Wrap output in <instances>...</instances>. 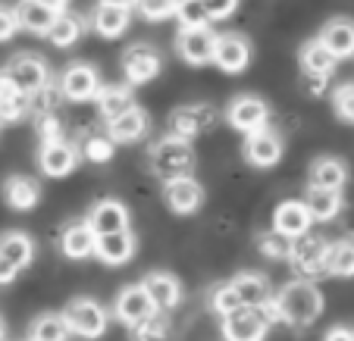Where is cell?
I'll list each match as a JSON object with an SVG mask.
<instances>
[{"label": "cell", "instance_id": "obj_1", "mask_svg": "<svg viewBox=\"0 0 354 341\" xmlns=\"http://www.w3.org/2000/svg\"><path fill=\"white\" fill-rule=\"evenodd\" d=\"M273 304H276V313H279V322H288V326H310L323 313L320 288L308 279L288 282L273 298Z\"/></svg>", "mask_w": 354, "mask_h": 341}, {"label": "cell", "instance_id": "obj_2", "mask_svg": "<svg viewBox=\"0 0 354 341\" xmlns=\"http://www.w3.org/2000/svg\"><path fill=\"white\" fill-rule=\"evenodd\" d=\"M192 166H194V150L179 135H167V138L157 141L154 150H151V169H154V175H160L163 182L188 175Z\"/></svg>", "mask_w": 354, "mask_h": 341}, {"label": "cell", "instance_id": "obj_3", "mask_svg": "<svg viewBox=\"0 0 354 341\" xmlns=\"http://www.w3.org/2000/svg\"><path fill=\"white\" fill-rule=\"evenodd\" d=\"M63 320H66L69 332L79 335V338H100L107 332V310L97 301H91V298L69 301V307L63 310Z\"/></svg>", "mask_w": 354, "mask_h": 341}, {"label": "cell", "instance_id": "obj_4", "mask_svg": "<svg viewBox=\"0 0 354 341\" xmlns=\"http://www.w3.org/2000/svg\"><path fill=\"white\" fill-rule=\"evenodd\" d=\"M270 316L263 307H241L235 313L223 316V338L226 341H263L270 332Z\"/></svg>", "mask_w": 354, "mask_h": 341}, {"label": "cell", "instance_id": "obj_5", "mask_svg": "<svg viewBox=\"0 0 354 341\" xmlns=\"http://www.w3.org/2000/svg\"><path fill=\"white\" fill-rule=\"evenodd\" d=\"M326 251H329V241L320 238V235H298L292 238V254L288 260L295 263L301 275H323L326 273Z\"/></svg>", "mask_w": 354, "mask_h": 341}, {"label": "cell", "instance_id": "obj_6", "mask_svg": "<svg viewBox=\"0 0 354 341\" xmlns=\"http://www.w3.org/2000/svg\"><path fill=\"white\" fill-rule=\"evenodd\" d=\"M3 75H7V81L16 88V91L32 97L35 91H41V88L47 85V63L35 54H19L7 69H3Z\"/></svg>", "mask_w": 354, "mask_h": 341}, {"label": "cell", "instance_id": "obj_7", "mask_svg": "<svg viewBox=\"0 0 354 341\" xmlns=\"http://www.w3.org/2000/svg\"><path fill=\"white\" fill-rule=\"evenodd\" d=\"M226 119L232 128L251 135V132H257V128L270 126V107L261 101V97H254V94H239V97L229 104Z\"/></svg>", "mask_w": 354, "mask_h": 341}, {"label": "cell", "instance_id": "obj_8", "mask_svg": "<svg viewBox=\"0 0 354 341\" xmlns=\"http://www.w3.org/2000/svg\"><path fill=\"white\" fill-rule=\"evenodd\" d=\"M282 150H286V144H282V135L273 132V128H257V132H251L245 138V160L251 163V166L257 169H270L276 166V163L282 160Z\"/></svg>", "mask_w": 354, "mask_h": 341}, {"label": "cell", "instance_id": "obj_9", "mask_svg": "<svg viewBox=\"0 0 354 341\" xmlns=\"http://www.w3.org/2000/svg\"><path fill=\"white\" fill-rule=\"evenodd\" d=\"M75 163H79V150H75L69 141H63V138L41 141L38 166H41L44 175H50V179H63V175H69L75 169Z\"/></svg>", "mask_w": 354, "mask_h": 341}, {"label": "cell", "instance_id": "obj_10", "mask_svg": "<svg viewBox=\"0 0 354 341\" xmlns=\"http://www.w3.org/2000/svg\"><path fill=\"white\" fill-rule=\"evenodd\" d=\"M100 91V75L94 66H88V63H73V66L66 69V72L60 75V94L66 97V101H94Z\"/></svg>", "mask_w": 354, "mask_h": 341}, {"label": "cell", "instance_id": "obj_11", "mask_svg": "<svg viewBox=\"0 0 354 341\" xmlns=\"http://www.w3.org/2000/svg\"><path fill=\"white\" fill-rule=\"evenodd\" d=\"M169 126H173V135L192 141V138H198V135L210 132V128L216 126V110L210 107V104H188V107L176 110Z\"/></svg>", "mask_w": 354, "mask_h": 341}, {"label": "cell", "instance_id": "obj_12", "mask_svg": "<svg viewBox=\"0 0 354 341\" xmlns=\"http://www.w3.org/2000/svg\"><path fill=\"white\" fill-rule=\"evenodd\" d=\"M113 313L116 320L122 322V326H141L145 320H151V316L157 313L154 304H151V298H147V291L141 285H126L116 295V304H113Z\"/></svg>", "mask_w": 354, "mask_h": 341}, {"label": "cell", "instance_id": "obj_13", "mask_svg": "<svg viewBox=\"0 0 354 341\" xmlns=\"http://www.w3.org/2000/svg\"><path fill=\"white\" fill-rule=\"evenodd\" d=\"M160 54H157L151 44H132L122 54V72L132 85H147L151 79L160 75Z\"/></svg>", "mask_w": 354, "mask_h": 341}, {"label": "cell", "instance_id": "obj_14", "mask_svg": "<svg viewBox=\"0 0 354 341\" xmlns=\"http://www.w3.org/2000/svg\"><path fill=\"white\" fill-rule=\"evenodd\" d=\"M214 47H216V35L207 26L201 28H182L179 38H176V50L185 63L192 66H204V63L214 60Z\"/></svg>", "mask_w": 354, "mask_h": 341}, {"label": "cell", "instance_id": "obj_15", "mask_svg": "<svg viewBox=\"0 0 354 341\" xmlns=\"http://www.w3.org/2000/svg\"><path fill=\"white\" fill-rule=\"evenodd\" d=\"M223 72L239 75L248 69L251 63V44L241 35H216V47H214V60Z\"/></svg>", "mask_w": 354, "mask_h": 341}, {"label": "cell", "instance_id": "obj_16", "mask_svg": "<svg viewBox=\"0 0 354 341\" xmlns=\"http://www.w3.org/2000/svg\"><path fill=\"white\" fill-rule=\"evenodd\" d=\"M167 204L173 213L188 216L204 204V188H201L198 179L192 175H179V179H169L167 182Z\"/></svg>", "mask_w": 354, "mask_h": 341}, {"label": "cell", "instance_id": "obj_17", "mask_svg": "<svg viewBox=\"0 0 354 341\" xmlns=\"http://www.w3.org/2000/svg\"><path fill=\"white\" fill-rule=\"evenodd\" d=\"M88 226L94 228V235H110V232H122V228H129L126 204L113 201V197L97 201L91 207V213H88Z\"/></svg>", "mask_w": 354, "mask_h": 341}, {"label": "cell", "instance_id": "obj_18", "mask_svg": "<svg viewBox=\"0 0 354 341\" xmlns=\"http://www.w3.org/2000/svg\"><path fill=\"white\" fill-rule=\"evenodd\" d=\"M310 213H308V204L304 201H282L273 213V228L282 232L286 238H298V235H308L310 232Z\"/></svg>", "mask_w": 354, "mask_h": 341}, {"label": "cell", "instance_id": "obj_19", "mask_svg": "<svg viewBox=\"0 0 354 341\" xmlns=\"http://www.w3.org/2000/svg\"><path fill=\"white\" fill-rule=\"evenodd\" d=\"M94 254L107 266H122L135 257V238L129 228L122 232H110V235H97V244H94Z\"/></svg>", "mask_w": 354, "mask_h": 341}, {"label": "cell", "instance_id": "obj_20", "mask_svg": "<svg viewBox=\"0 0 354 341\" xmlns=\"http://www.w3.org/2000/svg\"><path fill=\"white\" fill-rule=\"evenodd\" d=\"M320 44L326 47L335 60H348L354 57V22L351 19H333L323 26Z\"/></svg>", "mask_w": 354, "mask_h": 341}, {"label": "cell", "instance_id": "obj_21", "mask_svg": "<svg viewBox=\"0 0 354 341\" xmlns=\"http://www.w3.org/2000/svg\"><path fill=\"white\" fill-rule=\"evenodd\" d=\"M229 285L235 288L241 307H263L267 301H273V288H270L267 275H261V273H241Z\"/></svg>", "mask_w": 354, "mask_h": 341}, {"label": "cell", "instance_id": "obj_22", "mask_svg": "<svg viewBox=\"0 0 354 341\" xmlns=\"http://www.w3.org/2000/svg\"><path fill=\"white\" fill-rule=\"evenodd\" d=\"M141 288L147 291V298H151L154 310H173L176 304H179V298H182L179 282H176L169 273H147L145 282H141Z\"/></svg>", "mask_w": 354, "mask_h": 341}, {"label": "cell", "instance_id": "obj_23", "mask_svg": "<svg viewBox=\"0 0 354 341\" xmlns=\"http://www.w3.org/2000/svg\"><path fill=\"white\" fill-rule=\"evenodd\" d=\"M107 126H110V141H113V144H135V141H141L147 132V113L141 107H132L122 116L110 119Z\"/></svg>", "mask_w": 354, "mask_h": 341}, {"label": "cell", "instance_id": "obj_24", "mask_svg": "<svg viewBox=\"0 0 354 341\" xmlns=\"http://www.w3.org/2000/svg\"><path fill=\"white\" fill-rule=\"evenodd\" d=\"M13 13H16L19 28H26L32 35H47V28L54 26V19H57V10H50L41 0H19Z\"/></svg>", "mask_w": 354, "mask_h": 341}, {"label": "cell", "instance_id": "obj_25", "mask_svg": "<svg viewBox=\"0 0 354 341\" xmlns=\"http://www.w3.org/2000/svg\"><path fill=\"white\" fill-rule=\"evenodd\" d=\"M94 244H97V235L88 222H73V226L63 228L60 248L69 260H85V257L94 254Z\"/></svg>", "mask_w": 354, "mask_h": 341}, {"label": "cell", "instance_id": "obj_26", "mask_svg": "<svg viewBox=\"0 0 354 341\" xmlns=\"http://www.w3.org/2000/svg\"><path fill=\"white\" fill-rule=\"evenodd\" d=\"M335 63H339V60H335L326 47L320 44V38L308 41V44L301 47V69H304V72H308L314 81L329 79V75L335 72Z\"/></svg>", "mask_w": 354, "mask_h": 341}, {"label": "cell", "instance_id": "obj_27", "mask_svg": "<svg viewBox=\"0 0 354 341\" xmlns=\"http://www.w3.org/2000/svg\"><path fill=\"white\" fill-rule=\"evenodd\" d=\"M308 182H310V188H333V191H342V185L348 182V166L339 157H320V160L310 163Z\"/></svg>", "mask_w": 354, "mask_h": 341}, {"label": "cell", "instance_id": "obj_28", "mask_svg": "<svg viewBox=\"0 0 354 341\" xmlns=\"http://www.w3.org/2000/svg\"><path fill=\"white\" fill-rule=\"evenodd\" d=\"M0 257L13 269H26L35 257V241L26 232H7L0 235Z\"/></svg>", "mask_w": 354, "mask_h": 341}, {"label": "cell", "instance_id": "obj_29", "mask_svg": "<svg viewBox=\"0 0 354 341\" xmlns=\"http://www.w3.org/2000/svg\"><path fill=\"white\" fill-rule=\"evenodd\" d=\"M3 197L13 210H32L41 201V185L28 175H10L3 185Z\"/></svg>", "mask_w": 354, "mask_h": 341}, {"label": "cell", "instance_id": "obj_30", "mask_svg": "<svg viewBox=\"0 0 354 341\" xmlns=\"http://www.w3.org/2000/svg\"><path fill=\"white\" fill-rule=\"evenodd\" d=\"M97 110H100V116L104 119H116V116H122L126 110H132L135 107V101H132V91H129L126 85H107V88H100L97 91Z\"/></svg>", "mask_w": 354, "mask_h": 341}, {"label": "cell", "instance_id": "obj_31", "mask_svg": "<svg viewBox=\"0 0 354 341\" xmlns=\"http://www.w3.org/2000/svg\"><path fill=\"white\" fill-rule=\"evenodd\" d=\"M304 204H308L310 220L333 222L335 216H339V210H342V194L333 191V188H310V194H308V201Z\"/></svg>", "mask_w": 354, "mask_h": 341}, {"label": "cell", "instance_id": "obj_32", "mask_svg": "<svg viewBox=\"0 0 354 341\" xmlns=\"http://www.w3.org/2000/svg\"><path fill=\"white\" fill-rule=\"evenodd\" d=\"M129 28V7H110V3H100L94 10V32L100 38H120Z\"/></svg>", "mask_w": 354, "mask_h": 341}, {"label": "cell", "instance_id": "obj_33", "mask_svg": "<svg viewBox=\"0 0 354 341\" xmlns=\"http://www.w3.org/2000/svg\"><path fill=\"white\" fill-rule=\"evenodd\" d=\"M69 326L63 320V313H41L38 320L32 322V332H28V341H69Z\"/></svg>", "mask_w": 354, "mask_h": 341}, {"label": "cell", "instance_id": "obj_34", "mask_svg": "<svg viewBox=\"0 0 354 341\" xmlns=\"http://www.w3.org/2000/svg\"><path fill=\"white\" fill-rule=\"evenodd\" d=\"M326 273L339 275V279H351L354 275V241H335V244H329Z\"/></svg>", "mask_w": 354, "mask_h": 341}, {"label": "cell", "instance_id": "obj_35", "mask_svg": "<svg viewBox=\"0 0 354 341\" xmlns=\"http://www.w3.org/2000/svg\"><path fill=\"white\" fill-rule=\"evenodd\" d=\"M28 113V97L22 91H16L13 85L3 75V85H0V122H19Z\"/></svg>", "mask_w": 354, "mask_h": 341}, {"label": "cell", "instance_id": "obj_36", "mask_svg": "<svg viewBox=\"0 0 354 341\" xmlns=\"http://www.w3.org/2000/svg\"><path fill=\"white\" fill-rule=\"evenodd\" d=\"M82 35V22L69 13H57L54 26L47 28V38L54 41V47H73Z\"/></svg>", "mask_w": 354, "mask_h": 341}, {"label": "cell", "instance_id": "obj_37", "mask_svg": "<svg viewBox=\"0 0 354 341\" xmlns=\"http://www.w3.org/2000/svg\"><path fill=\"white\" fill-rule=\"evenodd\" d=\"M176 19H179L182 28H201L207 26L210 16L204 10V0H176Z\"/></svg>", "mask_w": 354, "mask_h": 341}, {"label": "cell", "instance_id": "obj_38", "mask_svg": "<svg viewBox=\"0 0 354 341\" xmlns=\"http://www.w3.org/2000/svg\"><path fill=\"white\" fill-rule=\"evenodd\" d=\"M257 248H261V254H267L270 260H288V254H292V238H286L282 232H263L261 238H257Z\"/></svg>", "mask_w": 354, "mask_h": 341}, {"label": "cell", "instance_id": "obj_39", "mask_svg": "<svg viewBox=\"0 0 354 341\" xmlns=\"http://www.w3.org/2000/svg\"><path fill=\"white\" fill-rule=\"evenodd\" d=\"M132 7L138 10L147 22H163L176 13V0H132Z\"/></svg>", "mask_w": 354, "mask_h": 341}, {"label": "cell", "instance_id": "obj_40", "mask_svg": "<svg viewBox=\"0 0 354 341\" xmlns=\"http://www.w3.org/2000/svg\"><path fill=\"white\" fill-rule=\"evenodd\" d=\"M210 307H214V313L229 316V313H235V310H241V301H239V295H235V288L226 282V285L214 288V295H210Z\"/></svg>", "mask_w": 354, "mask_h": 341}, {"label": "cell", "instance_id": "obj_41", "mask_svg": "<svg viewBox=\"0 0 354 341\" xmlns=\"http://www.w3.org/2000/svg\"><path fill=\"white\" fill-rule=\"evenodd\" d=\"M82 157L91 163H107L110 157H113V141H110V135H91V138H85Z\"/></svg>", "mask_w": 354, "mask_h": 341}, {"label": "cell", "instance_id": "obj_42", "mask_svg": "<svg viewBox=\"0 0 354 341\" xmlns=\"http://www.w3.org/2000/svg\"><path fill=\"white\" fill-rule=\"evenodd\" d=\"M333 107H335V116H339L342 122H351V126H354V81L335 88Z\"/></svg>", "mask_w": 354, "mask_h": 341}, {"label": "cell", "instance_id": "obj_43", "mask_svg": "<svg viewBox=\"0 0 354 341\" xmlns=\"http://www.w3.org/2000/svg\"><path fill=\"white\" fill-rule=\"evenodd\" d=\"M167 335H169L167 322H163L157 313L151 316V320H145L141 326H135V338L138 341H167Z\"/></svg>", "mask_w": 354, "mask_h": 341}, {"label": "cell", "instance_id": "obj_44", "mask_svg": "<svg viewBox=\"0 0 354 341\" xmlns=\"http://www.w3.org/2000/svg\"><path fill=\"white\" fill-rule=\"evenodd\" d=\"M204 10H207V16L214 22H220V19H229L239 10V0H204Z\"/></svg>", "mask_w": 354, "mask_h": 341}, {"label": "cell", "instance_id": "obj_45", "mask_svg": "<svg viewBox=\"0 0 354 341\" xmlns=\"http://www.w3.org/2000/svg\"><path fill=\"white\" fill-rule=\"evenodd\" d=\"M19 32V22H16V13L10 7H0V44L10 41L13 35Z\"/></svg>", "mask_w": 354, "mask_h": 341}, {"label": "cell", "instance_id": "obj_46", "mask_svg": "<svg viewBox=\"0 0 354 341\" xmlns=\"http://www.w3.org/2000/svg\"><path fill=\"white\" fill-rule=\"evenodd\" d=\"M38 132H41V141L60 138V122H57V116L54 113H38Z\"/></svg>", "mask_w": 354, "mask_h": 341}, {"label": "cell", "instance_id": "obj_47", "mask_svg": "<svg viewBox=\"0 0 354 341\" xmlns=\"http://www.w3.org/2000/svg\"><path fill=\"white\" fill-rule=\"evenodd\" d=\"M323 341H354V332L351 329H345V326H335V329H329Z\"/></svg>", "mask_w": 354, "mask_h": 341}, {"label": "cell", "instance_id": "obj_48", "mask_svg": "<svg viewBox=\"0 0 354 341\" xmlns=\"http://www.w3.org/2000/svg\"><path fill=\"white\" fill-rule=\"evenodd\" d=\"M16 273H19V269H13L3 257H0V285H10V282L16 279Z\"/></svg>", "mask_w": 354, "mask_h": 341}, {"label": "cell", "instance_id": "obj_49", "mask_svg": "<svg viewBox=\"0 0 354 341\" xmlns=\"http://www.w3.org/2000/svg\"><path fill=\"white\" fill-rule=\"evenodd\" d=\"M41 3H47V7H50V10H57V13H63V10H66V3H69V0H41Z\"/></svg>", "mask_w": 354, "mask_h": 341}, {"label": "cell", "instance_id": "obj_50", "mask_svg": "<svg viewBox=\"0 0 354 341\" xmlns=\"http://www.w3.org/2000/svg\"><path fill=\"white\" fill-rule=\"evenodd\" d=\"M100 3H110V7H132V0H100Z\"/></svg>", "mask_w": 354, "mask_h": 341}, {"label": "cell", "instance_id": "obj_51", "mask_svg": "<svg viewBox=\"0 0 354 341\" xmlns=\"http://www.w3.org/2000/svg\"><path fill=\"white\" fill-rule=\"evenodd\" d=\"M3 332H7V329H3V320H0V341H3Z\"/></svg>", "mask_w": 354, "mask_h": 341}, {"label": "cell", "instance_id": "obj_52", "mask_svg": "<svg viewBox=\"0 0 354 341\" xmlns=\"http://www.w3.org/2000/svg\"><path fill=\"white\" fill-rule=\"evenodd\" d=\"M0 85H3V72H0Z\"/></svg>", "mask_w": 354, "mask_h": 341}]
</instances>
